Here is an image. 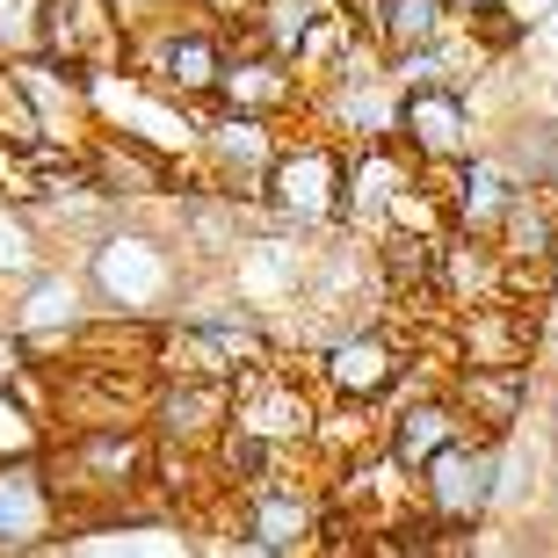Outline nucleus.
Segmentation results:
<instances>
[{"label": "nucleus", "instance_id": "1", "mask_svg": "<svg viewBox=\"0 0 558 558\" xmlns=\"http://www.w3.org/2000/svg\"><path fill=\"white\" fill-rule=\"evenodd\" d=\"M73 269L87 276L102 319H138V327L174 319L182 298H189V283H196L189 254L174 247V232L153 226V218H131V210L81 254V262H73Z\"/></svg>", "mask_w": 558, "mask_h": 558}, {"label": "nucleus", "instance_id": "2", "mask_svg": "<svg viewBox=\"0 0 558 558\" xmlns=\"http://www.w3.org/2000/svg\"><path fill=\"white\" fill-rule=\"evenodd\" d=\"M51 486L65 500V530H95L109 515H131V500L160 472V442L145 421H102V428L51 435Z\"/></svg>", "mask_w": 558, "mask_h": 558}, {"label": "nucleus", "instance_id": "3", "mask_svg": "<svg viewBox=\"0 0 558 558\" xmlns=\"http://www.w3.org/2000/svg\"><path fill=\"white\" fill-rule=\"evenodd\" d=\"M341 196H349V145L319 124H298L269 167L262 218L283 232H305V240H327V232H341Z\"/></svg>", "mask_w": 558, "mask_h": 558}, {"label": "nucleus", "instance_id": "4", "mask_svg": "<svg viewBox=\"0 0 558 558\" xmlns=\"http://www.w3.org/2000/svg\"><path fill=\"white\" fill-rule=\"evenodd\" d=\"M226 59H232V29L210 22V15H196V8H174V15L145 22V29H131V44H124L131 73L153 81L160 95H174V102H189V109L218 102Z\"/></svg>", "mask_w": 558, "mask_h": 558}, {"label": "nucleus", "instance_id": "5", "mask_svg": "<svg viewBox=\"0 0 558 558\" xmlns=\"http://www.w3.org/2000/svg\"><path fill=\"white\" fill-rule=\"evenodd\" d=\"M407 371H414V341H399L385 319H363V327H341L319 349L312 385L327 407H392Z\"/></svg>", "mask_w": 558, "mask_h": 558}, {"label": "nucleus", "instance_id": "6", "mask_svg": "<svg viewBox=\"0 0 558 558\" xmlns=\"http://www.w3.org/2000/svg\"><path fill=\"white\" fill-rule=\"evenodd\" d=\"M290 124L269 117H247V109H204V138H196V182L232 196V204L262 210V189H269V167L283 153Z\"/></svg>", "mask_w": 558, "mask_h": 558}, {"label": "nucleus", "instance_id": "7", "mask_svg": "<svg viewBox=\"0 0 558 558\" xmlns=\"http://www.w3.org/2000/svg\"><path fill=\"white\" fill-rule=\"evenodd\" d=\"M319 414H327L319 385H312L305 371H290V363H262V371L232 377V428L262 435V442H276V450H290V457H312Z\"/></svg>", "mask_w": 558, "mask_h": 558}, {"label": "nucleus", "instance_id": "8", "mask_svg": "<svg viewBox=\"0 0 558 558\" xmlns=\"http://www.w3.org/2000/svg\"><path fill=\"white\" fill-rule=\"evenodd\" d=\"M500 464H508V442L464 435V442H450V450L414 478V500L442 522V530L464 537V530H478V522L500 508Z\"/></svg>", "mask_w": 558, "mask_h": 558}, {"label": "nucleus", "instance_id": "9", "mask_svg": "<svg viewBox=\"0 0 558 558\" xmlns=\"http://www.w3.org/2000/svg\"><path fill=\"white\" fill-rule=\"evenodd\" d=\"M81 160H87V182L102 189L117 210H131V218L167 210L189 189V167L182 160H167L160 145L124 138V131H87V138H81Z\"/></svg>", "mask_w": 558, "mask_h": 558}, {"label": "nucleus", "instance_id": "10", "mask_svg": "<svg viewBox=\"0 0 558 558\" xmlns=\"http://www.w3.org/2000/svg\"><path fill=\"white\" fill-rule=\"evenodd\" d=\"M312 247H319V240H305V232H283V226H269V218H262V226L240 240V254H232L226 290L240 298V305H254L262 319H276V327H283L290 312H298V298H305Z\"/></svg>", "mask_w": 558, "mask_h": 558}, {"label": "nucleus", "instance_id": "11", "mask_svg": "<svg viewBox=\"0 0 558 558\" xmlns=\"http://www.w3.org/2000/svg\"><path fill=\"white\" fill-rule=\"evenodd\" d=\"M8 327L37 355H73V341L95 327V290H87V276L73 262H51L22 290H8Z\"/></svg>", "mask_w": 558, "mask_h": 558}, {"label": "nucleus", "instance_id": "12", "mask_svg": "<svg viewBox=\"0 0 558 558\" xmlns=\"http://www.w3.org/2000/svg\"><path fill=\"white\" fill-rule=\"evenodd\" d=\"M240 537L269 558L319 551V537H327V494L312 478H269V486L240 494Z\"/></svg>", "mask_w": 558, "mask_h": 558}, {"label": "nucleus", "instance_id": "13", "mask_svg": "<svg viewBox=\"0 0 558 558\" xmlns=\"http://www.w3.org/2000/svg\"><path fill=\"white\" fill-rule=\"evenodd\" d=\"M65 544V500L44 457L0 464V558H44Z\"/></svg>", "mask_w": 558, "mask_h": 558}, {"label": "nucleus", "instance_id": "14", "mask_svg": "<svg viewBox=\"0 0 558 558\" xmlns=\"http://www.w3.org/2000/svg\"><path fill=\"white\" fill-rule=\"evenodd\" d=\"M478 131L486 124H478L472 87H414V95H399V145L428 174L457 167L464 153H478Z\"/></svg>", "mask_w": 558, "mask_h": 558}, {"label": "nucleus", "instance_id": "15", "mask_svg": "<svg viewBox=\"0 0 558 558\" xmlns=\"http://www.w3.org/2000/svg\"><path fill=\"white\" fill-rule=\"evenodd\" d=\"M210 109H247V117H269V124H312V81L298 73L290 59L262 51V44L232 37V59H226V81H218V102Z\"/></svg>", "mask_w": 558, "mask_h": 558}, {"label": "nucleus", "instance_id": "16", "mask_svg": "<svg viewBox=\"0 0 558 558\" xmlns=\"http://www.w3.org/2000/svg\"><path fill=\"white\" fill-rule=\"evenodd\" d=\"M145 428H153L160 450L210 457V450H218V435L232 428V385H210V377H153Z\"/></svg>", "mask_w": 558, "mask_h": 558}, {"label": "nucleus", "instance_id": "17", "mask_svg": "<svg viewBox=\"0 0 558 558\" xmlns=\"http://www.w3.org/2000/svg\"><path fill=\"white\" fill-rule=\"evenodd\" d=\"M472 435V421H464V407L450 399V385H435V392H399L392 407H385V457H392L399 472H428L435 457L450 450V442H464Z\"/></svg>", "mask_w": 558, "mask_h": 558}, {"label": "nucleus", "instance_id": "18", "mask_svg": "<svg viewBox=\"0 0 558 558\" xmlns=\"http://www.w3.org/2000/svg\"><path fill=\"white\" fill-rule=\"evenodd\" d=\"M450 399L464 407L472 435H508L530 421V399H537V371L530 363H478V371H450Z\"/></svg>", "mask_w": 558, "mask_h": 558}, {"label": "nucleus", "instance_id": "19", "mask_svg": "<svg viewBox=\"0 0 558 558\" xmlns=\"http://www.w3.org/2000/svg\"><path fill=\"white\" fill-rule=\"evenodd\" d=\"M508 298V254L486 240V232H442L435 247V305L472 312V305H500Z\"/></svg>", "mask_w": 558, "mask_h": 558}, {"label": "nucleus", "instance_id": "20", "mask_svg": "<svg viewBox=\"0 0 558 558\" xmlns=\"http://www.w3.org/2000/svg\"><path fill=\"white\" fill-rule=\"evenodd\" d=\"M537 305L522 312L515 298H500V305H472V312H457V327H450V355H457V371H478V363H530L537 355Z\"/></svg>", "mask_w": 558, "mask_h": 558}, {"label": "nucleus", "instance_id": "21", "mask_svg": "<svg viewBox=\"0 0 558 558\" xmlns=\"http://www.w3.org/2000/svg\"><path fill=\"white\" fill-rule=\"evenodd\" d=\"M435 189H442V218H450L457 232H486V240H494V232H500V210L515 204L522 182L494 160V153H486V145H478V153H464L457 167H442V174H435Z\"/></svg>", "mask_w": 558, "mask_h": 558}, {"label": "nucleus", "instance_id": "22", "mask_svg": "<svg viewBox=\"0 0 558 558\" xmlns=\"http://www.w3.org/2000/svg\"><path fill=\"white\" fill-rule=\"evenodd\" d=\"M435 247H442V232H377L371 254H377V283H385V305L392 312H421L435 305Z\"/></svg>", "mask_w": 558, "mask_h": 558}, {"label": "nucleus", "instance_id": "23", "mask_svg": "<svg viewBox=\"0 0 558 558\" xmlns=\"http://www.w3.org/2000/svg\"><path fill=\"white\" fill-rule=\"evenodd\" d=\"M65 558H204V544H189L182 522H131L109 515L95 530H73Z\"/></svg>", "mask_w": 558, "mask_h": 558}, {"label": "nucleus", "instance_id": "24", "mask_svg": "<svg viewBox=\"0 0 558 558\" xmlns=\"http://www.w3.org/2000/svg\"><path fill=\"white\" fill-rule=\"evenodd\" d=\"M494 247L508 254V269H558V204L544 189H515V204L500 210Z\"/></svg>", "mask_w": 558, "mask_h": 558}, {"label": "nucleus", "instance_id": "25", "mask_svg": "<svg viewBox=\"0 0 558 558\" xmlns=\"http://www.w3.org/2000/svg\"><path fill=\"white\" fill-rule=\"evenodd\" d=\"M327 15H333V0H254L247 22H232V37H247V44H262V51L298 65Z\"/></svg>", "mask_w": 558, "mask_h": 558}, {"label": "nucleus", "instance_id": "26", "mask_svg": "<svg viewBox=\"0 0 558 558\" xmlns=\"http://www.w3.org/2000/svg\"><path fill=\"white\" fill-rule=\"evenodd\" d=\"M486 153H494L522 189H544L558 174V124H544V117H508Z\"/></svg>", "mask_w": 558, "mask_h": 558}, {"label": "nucleus", "instance_id": "27", "mask_svg": "<svg viewBox=\"0 0 558 558\" xmlns=\"http://www.w3.org/2000/svg\"><path fill=\"white\" fill-rule=\"evenodd\" d=\"M59 254H51V240H44L37 210L15 204V196H0V290H22L37 269H51Z\"/></svg>", "mask_w": 558, "mask_h": 558}, {"label": "nucleus", "instance_id": "28", "mask_svg": "<svg viewBox=\"0 0 558 558\" xmlns=\"http://www.w3.org/2000/svg\"><path fill=\"white\" fill-rule=\"evenodd\" d=\"M450 29H457L450 0H377V15H371V37L385 51H414V44H435Z\"/></svg>", "mask_w": 558, "mask_h": 558}, {"label": "nucleus", "instance_id": "29", "mask_svg": "<svg viewBox=\"0 0 558 558\" xmlns=\"http://www.w3.org/2000/svg\"><path fill=\"white\" fill-rule=\"evenodd\" d=\"M15 457H51V421L0 385V464H15Z\"/></svg>", "mask_w": 558, "mask_h": 558}, {"label": "nucleus", "instance_id": "30", "mask_svg": "<svg viewBox=\"0 0 558 558\" xmlns=\"http://www.w3.org/2000/svg\"><path fill=\"white\" fill-rule=\"evenodd\" d=\"M109 15L124 22V37H131V29H145V22L174 15V0H109Z\"/></svg>", "mask_w": 558, "mask_h": 558}, {"label": "nucleus", "instance_id": "31", "mask_svg": "<svg viewBox=\"0 0 558 558\" xmlns=\"http://www.w3.org/2000/svg\"><path fill=\"white\" fill-rule=\"evenodd\" d=\"M174 8H196V15H210V22H226V29H232V22H247L254 0H174Z\"/></svg>", "mask_w": 558, "mask_h": 558}, {"label": "nucleus", "instance_id": "32", "mask_svg": "<svg viewBox=\"0 0 558 558\" xmlns=\"http://www.w3.org/2000/svg\"><path fill=\"white\" fill-rule=\"evenodd\" d=\"M478 8H494V0H450V15H457V22H472Z\"/></svg>", "mask_w": 558, "mask_h": 558}]
</instances>
